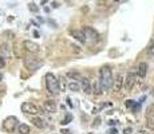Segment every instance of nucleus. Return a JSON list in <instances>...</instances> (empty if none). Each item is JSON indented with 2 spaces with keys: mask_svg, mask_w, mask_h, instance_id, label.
I'll return each mask as SVG.
<instances>
[{
  "mask_svg": "<svg viewBox=\"0 0 154 134\" xmlns=\"http://www.w3.org/2000/svg\"><path fill=\"white\" fill-rule=\"evenodd\" d=\"M113 74L109 66H103L101 68V73H99V83H101L102 91H107L113 86Z\"/></svg>",
  "mask_w": 154,
  "mask_h": 134,
  "instance_id": "1",
  "label": "nucleus"
},
{
  "mask_svg": "<svg viewBox=\"0 0 154 134\" xmlns=\"http://www.w3.org/2000/svg\"><path fill=\"white\" fill-rule=\"evenodd\" d=\"M46 87H47L48 93H51V94H58L60 91L59 80L55 78L54 74H51V73L46 74Z\"/></svg>",
  "mask_w": 154,
  "mask_h": 134,
  "instance_id": "2",
  "label": "nucleus"
},
{
  "mask_svg": "<svg viewBox=\"0 0 154 134\" xmlns=\"http://www.w3.org/2000/svg\"><path fill=\"white\" fill-rule=\"evenodd\" d=\"M22 111L25 113V114H31V115H36L42 111L39 107L34 105V103H30V102H24L22 105Z\"/></svg>",
  "mask_w": 154,
  "mask_h": 134,
  "instance_id": "3",
  "label": "nucleus"
},
{
  "mask_svg": "<svg viewBox=\"0 0 154 134\" xmlns=\"http://www.w3.org/2000/svg\"><path fill=\"white\" fill-rule=\"evenodd\" d=\"M82 31H83V34H85V36H86V40L97 42V40H98V38H99L98 32L95 31L94 28H91V27H83Z\"/></svg>",
  "mask_w": 154,
  "mask_h": 134,
  "instance_id": "4",
  "label": "nucleus"
},
{
  "mask_svg": "<svg viewBox=\"0 0 154 134\" xmlns=\"http://www.w3.org/2000/svg\"><path fill=\"white\" fill-rule=\"evenodd\" d=\"M16 123H18V118L16 117H8V118L4 119L3 122V128L7 131H12L16 128Z\"/></svg>",
  "mask_w": 154,
  "mask_h": 134,
  "instance_id": "5",
  "label": "nucleus"
},
{
  "mask_svg": "<svg viewBox=\"0 0 154 134\" xmlns=\"http://www.w3.org/2000/svg\"><path fill=\"white\" fill-rule=\"evenodd\" d=\"M135 80H137V74H135V73H129L127 75H126V79H125V83H123V86H125V89L127 90V91L133 89V86H134Z\"/></svg>",
  "mask_w": 154,
  "mask_h": 134,
  "instance_id": "6",
  "label": "nucleus"
},
{
  "mask_svg": "<svg viewBox=\"0 0 154 134\" xmlns=\"http://www.w3.org/2000/svg\"><path fill=\"white\" fill-rule=\"evenodd\" d=\"M24 64L30 70H38L39 67L42 66V62L35 59V58H27V59H24Z\"/></svg>",
  "mask_w": 154,
  "mask_h": 134,
  "instance_id": "7",
  "label": "nucleus"
},
{
  "mask_svg": "<svg viewBox=\"0 0 154 134\" xmlns=\"http://www.w3.org/2000/svg\"><path fill=\"white\" fill-rule=\"evenodd\" d=\"M23 46H24V48L27 50L28 52H38L39 51V44L38 43H35V42H32V40H24L23 42Z\"/></svg>",
  "mask_w": 154,
  "mask_h": 134,
  "instance_id": "8",
  "label": "nucleus"
},
{
  "mask_svg": "<svg viewBox=\"0 0 154 134\" xmlns=\"http://www.w3.org/2000/svg\"><path fill=\"white\" fill-rule=\"evenodd\" d=\"M43 110H46L47 113H55L57 110V105L54 101H46L43 103Z\"/></svg>",
  "mask_w": 154,
  "mask_h": 134,
  "instance_id": "9",
  "label": "nucleus"
},
{
  "mask_svg": "<svg viewBox=\"0 0 154 134\" xmlns=\"http://www.w3.org/2000/svg\"><path fill=\"white\" fill-rule=\"evenodd\" d=\"M123 83H125V80H123V77L121 75V74H118L115 78V80H114V90L115 91H121V89H122Z\"/></svg>",
  "mask_w": 154,
  "mask_h": 134,
  "instance_id": "10",
  "label": "nucleus"
},
{
  "mask_svg": "<svg viewBox=\"0 0 154 134\" xmlns=\"http://www.w3.org/2000/svg\"><path fill=\"white\" fill-rule=\"evenodd\" d=\"M81 87L83 89V91H85L86 94H90V93H91V86H90V80H88L87 78H82V79H81Z\"/></svg>",
  "mask_w": 154,
  "mask_h": 134,
  "instance_id": "11",
  "label": "nucleus"
},
{
  "mask_svg": "<svg viewBox=\"0 0 154 134\" xmlns=\"http://www.w3.org/2000/svg\"><path fill=\"white\" fill-rule=\"evenodd\" d=\"M137 74H138L141 78H145L146 77V74H148V64L145 63V62H142V63H139L138 66V71H137Z\"/></svg>",
  "mask_w": 154,
  "mask_h": 134,
  "instance_id": "12",
  "label": "nucleus"
},
{
  "mask_svg": "<svg viewBox=\"0 0 154 134\" xmlns=\"http://www.w3.org/2000/svg\"><path fill=\"white\" fill-rule=\"evenodd\" d=\"M93 91H94L95 95H101L102 94V87H101L99 80H95V82L93 83Z\"/></svg>",
  "mask_w": 154,
  "mask_h": 134,
  "instance_id": "13",
  "label": "nucleus"
},
{
  "mask_svg": "<svg viewBox=\"0 0 154 134\" xmlns=\"http://www.w3.org/2000/svg\"><path fill=\"white\" fill-rule=\"evenodd\" d=\"M72 35L75 36L79 42H82V43H86V42H87L86 40L85 34H83V31H72Z\"/></svg>",
  "mask_w": 154,
  "mask_h": 134,
  "instance_id": "14",
  "label": "nucleus"
},
{
  "mask_svg": "<svg viewBox=\"0 0 154 134\" xmlns=\"http://www.w3.org/2000/svg\"><path fill=\"white\" fill-rule=\"evenodd\" d=\"M18 130H19L20 134H30V126L25 123H20L18 126Z\"/></svg>",
  "mask_w": 154,
  "mask_h": 134,
  "instance_id": "15",
  "label": "nucleus"
},
{
  "mask_svg": "<svg viewBox=\"0 0 154 134\" xmlns=\"http://www.w3.org/2000/svg\"><path fill=\"white\" fill-rule=\"evenodd\" d=\"M67 87H69L70 91H79V89H81V85L76 82H74V80H71V82L67 85Z\"/></svg>",
  "mask_w": 154,
  "mask_h": 134,
  "instance_id": "16",
  "label": "nucleus"
},
{
  "mask_svg": "<svg viewBox=\"0 0 154 134\" xmlns=\"http://www.w3.org/2000/svg\"><path fill=\"white\" fill-rule=\"evenodd\" d=\"M32 122H34L35 126L39 128V129H44V128H46V122H44L43 119H40V118H34V119H32Z\"/></svg>",
  "mask_w": 154,
  "mask_h": 134,
  "instance_id": "17",
  "label": "nucleus"
},
{
  "mask_svg": "<svg viewBox=\"0 0 154 134\" xmlns=\"http://www.w3.org/2000/svg\"><path fill=\"white\" fill-rule=\"evenodd\" d=\"M0 51L3 52V54H6V55L10 54V51H11V50H10V46L7 44V43H3V44L0 46Z\"/></svg>",
  "mask_w": 154,
  "mask_h": 134,
  "instance_id": "18",
  "label": "nucleus"
},
{
  "mask_svg": "<svg viewBox=\"0 0 154 134\" xmlns=\"http://www.w3.org/2000/svg\"><path fill=\"white\" fill-rule=\"evenodd\" d=\"M125 105H126V107H133L134 110H135V109H138V106H139V105H137V103H135L134 101H131V99H129V101H126V103H125Z\"/></svg>",
  "mask_w": 154,
  "mask_h": 134,
  "instance_id": "19",
  "label": "nucleus"
},
{
  "mask_svg": "<svg viewBox=\"0 0 154 134\" xmlns=\"http://www.w3.org/2000/svg\"><path fill=\"white\" fill-rule=\"evenodd\" d=\"M28 8H30V11H32V12H38V11H39L38 6H36L35 3H30L28 4Z\"/></svg>",
  "mask_w": 154,
  "mask_h": 134,
  "instance_id": "20",
  "label": "nucleus"
},
{
  "mask_svg": "<svg viewBox=\"0 0 154 134\" xmlns=\"http://www.w3.org/2000/svg\"><path fill=\"white\" fill-rule=\"evenodd\" d=\"M70 121H72V115H71V114H67V115H66V118H64V119L62 121V125H67Z\"/></svg>",
  "mask_w": 154,
  "mask_h": 134,
  "instance_id": "21",
  "label": "nucleus"
},
{
  "mask_svg": "<svg viewBox=\"0 0 154 134\" xmlns=\"http://www.w3.org/2000/svg\"><path fill=\"white\" fill-rule=\"evenodd\" d=\"M148 54L150 55V56H153V55H154V42H151V44L149 46V48H148Z\"/></svg>",
  "mask_w": 154,
  "mask_h": 134,
  "instance_id": "22",
  "label": "nucleus"
},
{
  "mask_svg": "<svg viewBox=\"0 0 154 134\" xmlns=\"http://www.w3.org/2000/svg\"><path fill=\"white\" fill-rule=\"evenodd\" d=\"M59 86H60V90H64V87H66V82H64V78L63 77H60V79H59Z\"/></svg>",
  "mask_w": 154,
  "mask_h": 134,
  "instance_id": "23",
  "label": "nucleus"
},
{
  "mask_svg": "<svg viewBox=\"0 0 154 134\" xmlns=\"http://www.w3.org/2000/svg\"><path fill=\"white\" fill-rule=\"evenodd\" d=\"M4 66H6V61H4V58L0 55V68H3Z\"/></svg>",
  "mask_w": 154,
  "mask_h": 134,
  "instance_id": "24",
  "label": "nucleus"
},
{
  "mask_svg": "<svg viewBox=\"0 0 154 134\" xmlns=\"http://www.w3.org/2000/svg\"><path fill=\"white\" fill-rule=\"evenodd\" d=\"M130 133H131V128L125 129V134H130Z\"/></svg>",
  "mask_w": 154,
  "mask_h": 134,
  "instance_id": "25",
  "label": "nucleus"
},
{
  "mask_svg": "<svg viewBox=\"0 0 154 134\" xmlns=\"http://www.w3.org/2000/svg\"><path fill=\"white\" fill-rule=\"evenodd\" d=\"M67 102H69V106H71V107H72V103H71V99H70V98H67Z\"/></svg>",
  "mask_w": 154,
  "mask_h": 134,
  "instance_id": "26",
  "label": "nucleus"
},
{
  "mask_svg": "<svg viewBox=\"0 0 154 134\" xmlns=\"http://www.w3.org/2000/svg\"><path fill=\"white\" fill-rule=\"evenodd\" d=\"M110 133L111 134H117V130H115V129H113V130H110Z\"/></svg>",
  "mask_w": 154,
  "mask_h": 134,
  "instance_id": "27",
  "label": "nucleus"
},
{
  "mask_svg": "<svg viewBox=\"0 0 154 134\" xmlns=\"http://www.w3.org/2000/svg\"><path fill=\"white\" fill-rule=\"evenodd\" d=\"M115 123H117L115 121H110V123H109V125H111V126H113V125H115Z\"/></svg>",
  "mask_w": 154,
  "mask_h": 134,
  "instance_id": "28",
  "label": "nucleus"
},
{
  "mask_svg": "<svg viewBox=\"0 0 154 134\" xmlns=\"http://www.w3.org/2000/svg\"><path fill=\"white\" fill-rule=\"evenodd\" d=\"M1 80H3V75H1V74H0V82H1Z\"/></svg>",
  "mask_w": 154,
  "mask_h": 134,
  "instance_id": "29",
  "label": "nucleus"
},
{
  "mask_svg": "<svg viewBox=\"0 0 154 134\" xmlns=\"http://www.w3.org/2000/svg\"><path fill=\"white\" fill-rule=\"evenodd\" d=\"M151 95L154 97V87H153V90H151Z\"/></svg>",
  "mask_w": 154,
  "mask_h": 134,
  "instance_id": "30",
  "label": "nucleus"
}]
</instances>
